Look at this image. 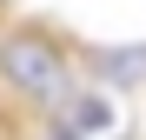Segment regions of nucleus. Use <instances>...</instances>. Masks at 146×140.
Masks as SVG:
<instances>
[{"label": "nucleus", "mask_w": 146, "mask_h": 140, "mask_svg": "<svg viewBox=\"0 0 146 140\" xmlns=\"http://www.w3.org/2000/svg\"><path fill=\"white\" fill-rule=\"evenodd\" d=\"M0 87L13 100L40 107V113H60L73 100V60H66V47L53 33L13 27V33H0Z\"/></svg>", "instance_id": "1"}, {"label": "nucleus", "mask_w": 146, "mask_h": 140, "mask_svg": "<svg viewBox=\"0 0 146 140\" xmlns=\"http://www.w3.org/2000/svg\"><path fill=\"white\" fill-rule=\"evenodd\" d=\"M93 74H100V80H113V87L146 80V47H106V54H93Z\"/></svg>", "instance_id": "2"}, {"label": "nucleus", "mask_w": 146, "mask_h": 140, "mask_svg": "<svg viewBox=\"0 0 146 140\" xmlns=\"http://www.w3.org/2000/svg\"><path fill=\"white\" fill-rule=\"evenodd\" d=\"M66 120H73V133H106L113 127V100L106 93H73L66 100Z\"/></svg>", "instance_id": "3"}]
</instances>
